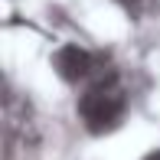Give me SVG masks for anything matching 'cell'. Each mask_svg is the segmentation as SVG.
<instances>
[{
  "label": "cell",
  "mask_w": 160,
  "mask_h": 160,
  "mask_svg": "<svg viewBox=\"0 0 160 160\" xmlns=\"http://www.w3.org/2000/svg\"><path fill=\"white\" fill-rule=\"evenodd\" d=\"M56 69H59L62 78L78 82V78H85L95 69V59H92V52H85V49H78V46H65L62 52L56 56Z\"/></svg>",
  "instance_id": "7a4b0ae2"
},
{
  "label": "cell",
  "mask_w": 160,
  "mask_h": 160,
  "mask_svg": "<svg viewBox=\"0 0 160 160\" xmlns=\"http://www.w3.org/2000/svg\"><path fill=\"white\" fill-rule=\"evenodd\" d=\"M78 114L92 131H111L124 114V88L114 82H98L78 101Z\"/></svg>",
  "instance_id": "6da1fadb"
},
{
  "label": "cell",
  "mask_w": 160,
  "mask_h": 160,
  "mask_svg": "<svg viewBox=\"0 0 160 160\" xmlns=\"http://www.w3.org/2000/svg\"><path fill=\"white\" fill-rule=\"evenodd\" d=\"M147 160H160V150H157V154H150V157H147Z\"/></svg>",
  "instance_id": "3957f363"
}]
</instances>
